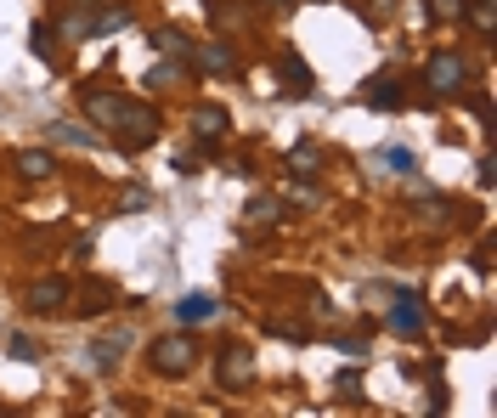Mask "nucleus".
Returning a JSON list of instances; mask_svg holds the SVG:
<instances>
[{"label":"nucleus","instance_id":"2","mask_svg":"<svg viewBox=\"0 0 497 418\" xmlns=\"http://www.w3.org/2000/svg\"><path fill=\"white\" fill-rule=\"evenodd\" d=\"M424 91H430L435 102L463 97V91H469V63H463L458 51H435L430 63H424Z\"/></svg>","mask_w":497,"mask_h":418},{"label":"nucleus","instance_id":"14","mask_svg":"<svg viewBox=\"0 0 497 418\" xmlns=\"http://www.w3.org/2000/svg\"><path fill=\"white\" fill-rule=\"evenodd\" d=\"M51 142H62V147H97V130L74 125V119H51Z\"/></svg>","mask_w":497,"mask_h":418},{"label":"nucleus","instance_id":"11","mask_svg":"<svg viewBox=\"0 0 497 418\" xmlns=\"http://www.w3.org/2000/svg\"><path fill=\"white\" fill-rule=\"evenodd\" d=\"M57 35H68V40H91V35H97V6H74L68 18L57 23Z\"/></svg>","mask_w":497,"mask_h":418},{"label":"nucleus","instance_id":"17","mask_svg":"<svg viewBox=\"0 0 497 418\" xmlns=\"http://www.w3.org/2000/svg\"><path fill=\"white\" fill-rule=\"evenodd\" d=\"M107 305H114V288L107 283H91L85 294H80V305H68L74 317H91V312H107Z\"/></svg>","mask_w":497,"mask_h":418},{"label":"nucleus","instance_id":"9","mask_svg":"<svg viewBox=\"0 0 497 418\" xmlns=\"http://www.w3.org/2000/svg\"><path fill=\"white\" fill-rule=\"evenodd\" d=\"M277 68H283V91H288V97H311V68H305L300 51H283Z\"/></svg>","mask_w":497,"mask_h":418},{"label":"nucleus","instance_id":"13","mask_svg":"<svg viewBox=\"0 0 497 418\" xmlns=\"http://www.w3.org/2000/svg\"><path fill=\"white\" fill-rule=\"evenodd\" d=\"M390 328H396V334H424V312H418V300H413V294H401V300H396Z\"/></svg>","mask_w":497,"mask_h":418},{"label":"nucleus","instance_id":"18","mask_svg":"<svg viewBox=\"0 0 497 418\" xmlns=\"http://www.w3.org/2000/svg\"><path fill=\"white\" fill-rule=\"evenodd\" d=\"M176 317L181 322H209L215 317V300H209V294H186V300L176 305Z\"/></svg>","mask_w":497,"mask_h":418},{"label":"nucleus","instance_id":"26","mask_svg":"<svg viewBox=\"0 0 497 418\" xmlns=\"http://www.w3.org/2000/svg\"><path fill=\"white\" fill-rule=\"evenodd\" d=\"M119 204H124V209H147L153 198H147V187H124V198H119Z\"/></svg>","mask_w":497,"mask_h":418},{"label":"nucleus","instance_id":"6","mask_svg":"<svg viewBox=\"0 0 497 418\" xmlns=\"http://www.w3.org/2000/svg\"><path fill=\"white\" fill-rule=\"evenodd\" d=\"M186 63H198L209 74V80H226L232 68H238V57H232V45H221V40H204V45H193L186 51Z\"/></svg>","mask_w":497,"mask_h":418},{"label":"nucleus","instance_id":"8","mask_svg":"<svg viewBox=\"0 0 497 418\" xmlns=\"http://www.w3.org/2000/svg\"><path fill=\"white\" fill-rule=\"evenodd\" d=\"M80 102H85V114L97 119V125H114V119H119V107H124L119 91H97V85H85V91H80Z\"/></svg>","mask_w":497,"mask_h":418},{"label":"nucleus","instance_id":"19","mask_svg":"<svg viewBox=\"0 0 497 418\" xmlns=\"http://www.w3.org/2000/svg\"><path fill=\"white\" fill-rule=\"evenodd\" d=\"M283 215H288L283 198H266V193H260V198H248V221H283Z\"/></svg>","mask_w":497,"mask_h":418},{"label":"nucleus","instance_id":"16","mask_svg":"<svg viewBox=\"0 0 497 418\" xmlns=\"http://www.w3.org/2000/svg\"><path fill=\"white\" fill-rule=\"evenodd\" d=\"M18 170H23L28 181H45V176H51V170H57V159H51V153H45V147H28V153H18Z\"/></svg>","mask_w":497,"mask_h":418},{"label":"nucleus","instance_id":"24","mask_svg":"<svg viewBox=\"0 0 497 418\" xmlns=\"http://www.w3.org/2000/svg\"><path fill=\"white\" fill-rule=\"evenodd\" d=\"M6 356H12V362H35V356H40V345H35L28 334H12V339H6Z\"/></svg>","mask_w":497,"mask_h":418},{"label":"nucleus","instance_id":"10","mask_svg":"<svg viewBox=\"0 0 497 418\" xmlns=\"http://www.w3.org/2000/svg\"><path fill=\"white\" fill-rule=\"evenodd\" d=\"M193 130H198V142H204V147H215V142H221V130H226V107H215V102L193 107Z\"/></svg>","mask_w":497,"mask_h":418},{"label":"nucleus","instance_id":"21","mask_svg":"<svg viewBox=\"0 0 497 418\" xmlns=\"http://www.w3.org/2000/svg\"><path fill=\"white\" fill-rule=\"evenodd\" d=\"M153 45H159L164 57H181V63H186V51H193V45H186V35H181V28H159V35H153Z\"/></svg>","mask_w":497,"mask_h":418},{"label":"nucleus","instance_id":"15","mask_svg":"<svg viewBox=\"0 0 497 418\" xmlns=\"http://www.w3.org/2000/svg\"><path fill=\"white\" fill-rule=\"evenodd\" d=\"M373 159L390 170V176H413V170H418V153H413V147H396V142H390V147H379Z\"/></svg>","mask_w":497,"mask_h":418},{"label":"nucleus","instance_id":"1","mask_svg":"<svg viewBox=\"0 0 497 418\" xmlns=\"http://www.w3.org/2000/svg\"><path fill=\"white\" fill-rule=\"evenodd\" d=\"M107 130H114V142H119L124 153H142V147L159 142V107H147V102H124V107H119V119H114Z\"/></svg>","mask_w":497,"mask_h":418},{"label":"nucleus","instance_id":"22","mask_svg":"<svg viewBox=\"0 0 497 418\" xmlns=\"http://www.w3.org/2000/svg\"><path fill=\"white\" fill-rule=\"evenodd\" d=\"M130 28V6H114V12H97V35H119Z\"/></svg>","mask_w":497,"mask_h":418},{"label":"nucleus","instance_id":"20","mask_svg":"<svg viewBox=\"0 0 497 418\" xmlns=\"http://www.w3.org/2000/svg\"><path fill=\"white\" fill-rule=\"evenodd\" d=\"M181 68H186L181 57H164V63H153V74H147V85H153V91H170V85L181 80Z\"/></svg>","mask_w":497,"mask_h":418},{"label":"nucleus","instance_id":"25","mask_svg":"<svg viewBox=\"0 0 497 418\" xmlns=\"http://www.w3.org/2000/svg\"><path fill=\"white\" fill-rule=\"evenodd\" d=\"M311 164H317V142H300V147L288 153V170H294V176H311Z\"/></svg>","mask_w":497,"mask_h":418},{"label":"nucleus","instance_id":"4","mask_svg":"<svg viewBox=\"0 0 497 418\" xmlns=\"http://www.w3.org/2000/svg\"><path fill=\"white\" fill-rule=\"evenodd\" d=\"M23 305H28L35 317H62V312L74 305V283H68V277H40V283H28Z\"/></svg>","mask_w":497,"mask_h":418},{"label":"nucleus","instance_id":"5","mask_svg":"<svg viewBox=\"0 0 497 418\" xmlns=\"http://www.w3.org/2000/svg\"><path fill=\"white\" fill-rule=\"evenodd\" d=\"M215 374H221L226 390H243V384L255 379V356H248V345H221V362H215Z\"/></svg>","mask_w":497,"mask_h":418},{"label":"nucleus","instance_id":"27","mask_svg":"<svg viewBox=\"0 0 497 418\" xmlns=\"http://www.w3.org/2000/svg\"><path fill=\"white\" fill-rule=\"evenodd\" d=\"M260 6H277V12H283V6H294V0H260Z\"/></svg>","mask_w":497,"mask_h":418},{"label":"nucleus","instance_id":"12","mask_svg":"<svg viewBox=\"0 0 497 418\" xmlns=\"http://www.w3.org/2000/svg\"><path fill=\"white\" fill-rule=\"evenodd\" d=\"M28 51H35L40 63H62V45H57V28H51V23H35V28H28Z\"/></svg>","mask_w":497,"mask_h":418},{"label":"nucleus","instance_id":"23","mask_svg":"<svg viewBox=\"0 0 497 418\" xmlns=\"http://www.w3.org/2000/svg\"><path fill=\"white\" fill-rule=\"evenodd\" d=\"M424 6H430V18H435V23H458L469 0H424Z\"/></svg>","mask_w":497,"mask_h":418},{"label":"nucleus","instance_id":"3","mask_svg":"<svg viewBox=\"0 0 497 418\" xmlns=\"http://www.w3.org/2000/svg\"><path fill=\"white\" fill-rule=\"evenodd\" d=\"M193 362H198V345L186 334H164V339H153V351H147V367L164 374V379H186Z\"/></svg>","mask_w":497,"mask_h":418},{"label":"nucleus","instance_id":"7","mask_svg":"<svg viewBox=\"0 0 497 418\" xmlns=\"http://www.w3.org/2000/svg\"><path fill=\"white\" fill-rule=\"evenodd\" d=\"M362 102L367 107H401V102H407V91H401L396 74H373V80L362 85Z\"/></svg>","mask_w":497,"mask_h":418}]
</instances>
